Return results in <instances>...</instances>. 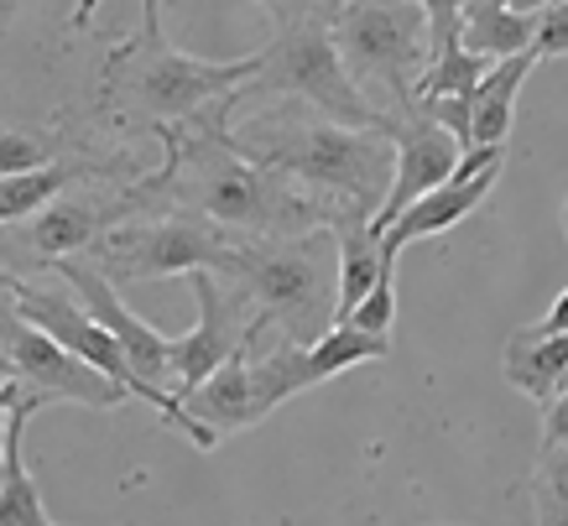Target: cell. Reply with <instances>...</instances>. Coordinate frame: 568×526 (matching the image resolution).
I'll return each instance as SVG.
<instances>
[{
  "instance_id": "1",
  "label": "cell",
  "mask_w": 568,
  "mask_h": 526,
  "mask_svg": "<svg viewBox=\"0 0 568 526\" xmlns=\"http://www.w3.org/2000/svg\"><path fill=\"white\" fill-rule=\"evenodd\" d=\"M235 104H209L199 120L162 131V168L141 178V214H193L224 235L245 240H282L328 230V214L313 204L303 188L256 168L230 136Z\"/></svg>"
},
{
  "instance_id": "2",
  "label": "cell",
  "mask_w": 568,
  "mask_h": 526,
  "mask_svg": "<svg viewBox=\"0 0 568 526\" xmlns=\"http://www.w3.org/2000/svg\"><path fill=\"white\" fill-rule=\"evenodd\" d=\"M256 69L261 52L209 63V58L173 48V37L162 27V0H141V27L104 58L94 120L115 125V131H136V136L141 131L162 136L173 125L199 120L209 104L230 100Z\"/></svg>"
},
{
  "instance_id": "3",
  "label": "cell",
  "mask_w": 568,
  "mask_h": 526,
  "mask_svg": "<svg viewBox=\"0 0 568 526\" xmlns=\"http://www.w3.org/2000/svg\"><path fill=\"white\" fill-rule=\"evenodd\" d=\"M256 168L303 188L334 224H371L392 188V136L355 131L313 110H282L245 131H230Z\"/></svg>"
},
{
  "instance_id": "4",
  "label": "cell",
  "mask_w": 568,
  "mask_h": 526,
  "mask_svg": "<svg viewBox=\"0 0 568 526\" xmlns=\"http://www.w3.org/2000/svg\"><path fill=\"white\" fill-rule=\"evenodd\" d=\"M224 282L241 292L276 340L313 344L334 328V292H339V251L334 230H308V235L282 240H245L235 235Z\"/></svg>"
},
{
  "instance_id": "5",
  "label": "cell",
  "mask_w": 568,
  "mask_h": 526,
  "mask_svg": "<svg viewBox=\"0 0 568 526\" xmlns=\"http://www.w3.org/2000/svg\"><path fill=\"white\" fill-rule=\"evenodd\" d=\"M334 21H293L276 27V37L261 48V69L245 79L230 104L241 110L251 100H303L313 104V115L355 125V131H386L392 115L365 100L355 79L345 73L339 52H334Z\"/></svg>"
},
{
  "instance_id": "6",
  "label": "cell",
  "mask_w": 568,
  "mask_h": 526,
  "mask_svg": "<svg viewBox=\"0 0 568 526\" xmlns=\"http://www.w3.org/2000/svg\"><path fill=\"white\" fill-rule=\"evenodd\" d=\"M334 52L365 100L381 94L386 115L413 104V89L433 63L428 21L413 0H345L334 17Z\"/></svg>"
},
{
  "instance_id": "7",
  "label": "cell",
  "mask_w": 568,
  "mask_h": 526,
  "mask_svg": "<svg viewBox=\"0 0 568 526\" xmlns=\"http://www.w3.org/2000/svg\"><path fill=\"white\" fill-rule=\"evenodd\" d=\"M235 235H224L214 224L193 220V214H136V220L115 224L84 251L94 272L110 276V287H136V282H168V276L189 272H224Z\"/></svg>"
},
{
  "instance_id": "8",
  "label": "cell",
  "mask_w": 568,
  "mask_h": 526,
  "mask_svg": "<svg viewBox=\"0 0 568 526\" xmlns=\"http://www.w3.org/2000/svg\"><path fill=\"white\" fill-rule=\"evenodd\" d=\"M0 360L17 381V391L27 402H63V407H125L131 391L115 386L110 375H100L94 365H84L79 355H69L58 340H48L42 328L17 313L11 297H0Z\"/></svg>"
},
{
  "instance_id": "9",
  "label": "cell",
  "mask_w": 568,
  "mask_h": 526,
  "mask_svg": "<svg viewBox=\"0 0 568 526\" xmlns=\"http://www.w3.org/2000/svg\"><path fill=\"white\" fill-rule=\"evenodd\" d=\"M189 276H193V297H199V323L183 340H173V360H168V396H178V402L204 386L224 360L245 350L266 328L224 276L214 272H189Z\"/></svg>"
},
{
  "instance_id": "10",
  "label": "cell",
  "mask_w": 568,
  "mask_h": 526,
  "mask_svg": "<svg viewBox=\"0 0 568 526\" xmlns=\"http://www.w3.org/2000/svg\"><path fill=\"white\" fill-rule=\"evenodd\" d=\"M141 178H131V183H73L63 188L52 204H42L27 220V251H32V261H42V266H52V261H69V255H84L89 245L100 235H110L115 224L136 220L141 214Z\"/></svg>"
},
{
  "instance_id": "11",
  "label": "cell",
  "mask_w": 568,
  "mask_h": 526,
  "mask_svg": "<svg viewBox=\"0 0 568 526\" xmlns=\"http://www.w3.org/2000/svg\"><path fill=\"white\" fill-rule=\"evenodd\" d=\"M386 136H392V188H386L376 220H371V235L376 240L386 235V224L407 204H417L433 188H444L448 178H454V162L465 156V146L448 136L433 115H423L417 104H407L402 115H392Z\"/></svg>"
},
{
  "instance_id": "12",
  "label": "cell",
  "mask_w": 568,
  "mask_h": 526,
  "mask_svg": "<svg viewBox=\"0 0 568 526\" xmlns=\"http://www.w3.org/2000/svg\"><path fill=\"white\" fill-rule=\"evenodd\" d=\"M11 303H17V313L32 328H42L48 340H58L69 355H79L84 365H94L100 375H110L115 386H125L131 396H146L141 391V381H136V371L125 365V355H121V344L104 334L100 323L89 318L84 307L73 303V292H48V287H32V282H21L17 276V292H11Z\"/></svg>"
},
{
  "instance_id": "13",
  "label": "cell",
  "mask_w": 568,
  "mask_h": 526,
  "mask_svg": "<svg viewBox=\"0 0 568 526\" xmlns=\"http://www.w3.org/2000/svg\"><path fill=\"white\" fill-rule=\"evenodd\" d=\"M500 172H506V162H490V168L475 172V178H448L444 188L423 193L417 204H407L392 224H386V235H381V255H386V261H396V255L407 251V245H417V240L448 235L454 224H465L469 214H475V209L496 193Z\"/></svg>"
},
{
  "instance_id": "14",
  "label": "cell",
  "mask_w": 568,
  "mask_h": 526,
  "mask_svg": "<svg viewBox=\"0 0 568 526\" xmlns=\"http://www.w3.org/2000/svg\"><path fill=\"white\" fill-rule=\"evenodd\" d=\"M261 334H266V328H261ZM261 334H256V340H261ZM256 340H251V344H256ZM251 344H245V350H235L220 371L209 375L204 386L183 396V412H189L199 427H209L220 443L230 438V433H245V427L261 423L256 391H251Z\"/></svg>"
},
{
  "instance_id": "15",
  "label": "cell",
  "mask_w": 568,
  "mask_h": 526,
  "mask_svg": "<svg viewBox=\"0 0 568 526\" xmlns=\"http://www.w3.org/2000/svg\"><path fill=\"white\" fill-rule=\"evenodd\" d=\"M37 402L21 396L17 407L6 412V433H0V526H58L42 506V490H37L32 469H27V454H21V433L32 423Z\"/></svg>"
},
{
  "instance_id": "16",
  "label": "cell",
  "mask_w": 568,
  "mask_h": 526,
  "mask_svg": "<svg viewBox=\"0 0 568 526\" xmlns=\"http://www.w3.org/2000/svg\"><path fill=\"white\" fill-rule=\"evenodd\" d=\"M500 375L532 396L537 407H548L558 391H568V334H532V328H517L506 340V355H500Z\"/></svg>"
},
{
  "instance_id": "17",
  "label": "cell",
  "mask_w": 568,
  "mask_h": 526,
  "mask_svg": "<svg viewBox=\"0 0 568 526\" xmlns=\"http://www.w3.org/2000/svg\"><path fill=\"white\" fill-rule=\"evenodd\" d=\"M532 69H537L532 52H517V58L490 63L480 89L469 94V146H506L511 120H517V94Z\"/></svg>"
},
{
  "instance_id": "18",
  "label": "cell",
  "mask_w": 568,
  "mask_h": 526,
  "mask_svg": "<svg viewBox=\"0 0 568 526\" xmlns=\"http://www.w3.org/2000/svg\"><path fill=\"white\" fill-rule=\"evenodd\" d=\"M532 32H537V17L500 11L496 0H469L465 21H459V48L485 58V63H500V58L532 52Z\"/></svg>"
},
{
  "instance_id": "19",
  "label": "cell",
  "mask_w": 568,
  "mask_h": 526,
  "mask_svg": "<svg viewBox=\"0 0 568 526\" xmlns=\"http://www.w3.org/2000/svg\"><path fill=\"white\" fill-rule=\"evenodd\" d=\"M334 251H339V292H334V323H345L355 313L365 292L381 282V272H392L396 261L381 255V240L371 235V224H334Z\"/></svg>"
},
{
  "instance_id": "20",
  "label": "cell",
  "mask_w": 568,
  "mask_h": 526,
  "mask_svg": "<svg viewBox=\"0 0 568 526\" xmlns=\"http://www.w3.org/2000/svg\"><path fill=\"white\" fill-rule=\"evenodd\" d=\"M381 360H392V340H371V334H355L345 323H334L328 334H318L308 344V371L318 386L334 381V375L355 371V365H381Z\"/></svg>"
},
{
  "instance_id": "21",
  "label": "cell",
  "mask_w": 568,
  "mask_h": 526,
  "mask_svg": "<svg viewBox=\"0 0 568 526\" xmlns=\"http://www.w3.org/2000/svg\"><path fill=\"white\" fill-rule=\"evenodd\" d=\"M490 73V63L485 58H475V52L465 48H448L438 52L428 69H423V79H417L413 89V104H428V100H469L475 89H480V79Z\"/></svg>"
},
{
  "instance_id": "22",
  "label": "cell",
  "mask_w": 568,
  "mask_h": 526,
  "mask_svg": "<svg viewBox=\"0 0 568 526\" xmlns=\"http://www.w3.org/2000/svg\"><path fill=\"white\" fill-rule=\"evenodd\" d=\"M521 490L532 495L537 526H568V448H548L537 458V469L521 479Z\"/></svg>"
},
{
  "instance_id": "23",
  "label": "cell",
  "mask_w": 568,
  "mask_h": 526,
  "mask_svg": "<svg viewBox=\"0 0 568 526\" xmlns=\"http://www.w3.org/2000/svg\"><path fill=\"white\" fill-rule=\"evenodd\" d=\"M392 323H396V266L392 272H381V282L355 303V313L345 318V328L371 334V340H392Z\"/></svg>"
},
{
  "instance_id": "24",
  "label": "cell",
  "mask_w": 568,
  "mask_h": 526,
  "mask_svg": "<svg viewBox=\"0 0 568 526\" xmlns=\"http://www.w3.org/2000/svg\"><path fill=\"white\" fill-rule=\"evenodd\" d=\"M58 141L37 136V131H6L0 125V178H17V172H37L48 168V162H58Z\"/></svg>"
},
{
  "instance_id": "25",
  "label": "cell",
  "mask_w": 568,
  "mask_h": 526,
  "mask_svg": "<svg viewBox=\"0 0 568 526\" xmlns=\"http://www.w3.org/2000/svg\"><path fill=\"white\" fill-rule=\"evenodd\" d=\"M423 21H428V48L433 58L448 48H459V21H465V6L469 0H413Z\"/></svg>"
},
{
  "instance_id": "26",
  "label": "cell",
  "mask_w": 568,
  "mask_h": 526,
  "mask_svg": "<svg viewBox=\"0 0 568 526\" xmlns=\"http://www.w3.org/2000/svg\"><path fill=\"white\" fill-rule=\"evenodd\" d=\"M251 6H261L276 27H293V21H334L345 0H251Z\"/></svg>"
},
{
  "instance_id": "27",
  "label": "cell",
  "mask_w": 568,
  "mask_h": 526,
  "mask_svg": "<svg viewBox=\"0 0 568 526\" xmlns=\"http://www.w3.org/2000/svg\"><path fill=\"white\" fill-rule=\"evenodd\" d=\"M532 58H568V0L548 6L542 17H537V32H532Z\"/></svg>"
},
{
  "instance_id": "28",
  "label": "cell",
  "mask_w": 568,
  "mask_h": 526,
  "mask_svg": "<svg viewBox=\"0 0 568 526\" xmlns=\"http://www.w3.org/2000/svg\"><path fill=\"white\" fill-rule=\"evenodd\" d=\"M548 448H568V391H558L542 407V454Z\"/></svg>"
},
{
  "instance_id": "29",
  "label": "cell",
  "mask_w": 568,
  "mask_h": 526,
  "mask_svg": "<svg viewBox=\"0 0 568 526\" xmlns=\"http://www.w3.org/2000/svg\"><path fill=\"white\" fill-rule=\"evenodd\" d=\"M527 328H532V334H568V287L558 292V303H552L537 323H527Z\"/></svg>"
},
{
  "instance_id": "30",
  "label": "cell",
  "mask_w": 568,
  "mask_h": 526,
  "mask_svg": "<svg viewBox=\"0 0 568 526\" xmlns=\"http://www.w3.org/2000/svg\"><path fill=\"white\" fill-rule=\"evenodd\" d=\"M500 11H517V17H542L548 6H558V0H496Z\"/></svg>"
},
{
  "instance_id": "31",
  "label": "cell",
  "mask_w": 568,
  "mask_h": 526,
  "mask_svg": "<svg viewBox=\"0 0 568 526\" xmlns=\"http://www.w3.org/2000/svg\"><path fill=\"white\" fill-rule=\"evenodd\" d=\"M21 402V391H17V381H11V371H6V360H0V417L17 407Z\"/></svg>"
},
{
  "instance_id": "32",
  "label": "cell",
  "mask_w": 568,
  "mask_h": 526,
  "mask_svg": "<svg viewBox=\"0 0 568 526\" xmlns=\"http://www.w3.org/2000/svg\"><path fill=\"white\" fill-rule=\"evenodd\" d=\"M94 11H100V0H79L73 6V32H84L89 21H94Z\"/></svg>"
},
{
  "instance_id": "33",
  "label": "cell",
  "mask_w": 568,
  "mask_h": 526,
  "mask_svg": "<svg viewBox=\"0 0 568 526\" xmlns=\"http://www.w3.org/2000/svg\"><path fill=\"white\" fill-rule=\"evenodd\" d=\"M11 17H17V0H0V32L11 27Z\"/></svg>"
},
{
  "instance_id": "34",
  "label": "cell",
  "mask_w": 568,
  "mask_h": 526,
  "mask_svg": "<svg viewBox=\"0 0 568 526\" xmlns=\"http://www.w3.org/2000/svg\"><path fill=\"white\" fill-rule=\"evenodd\" d=\"M11 292H17V276H11V272H0V297H11Z\"/></svg>"
},
{
  "instance_id": "35",
  "label": "cell",
  "mask_w": 568,
  "mask_h": 526,
  "mask_svg": "<svg viewBox=\"0 0 568 526\" xmlns=\"http://www.w3.org/2000/svg\"><path fill=\"white\" fill-rule=\"evenodd\" d=\"M433 526H459V522H433Z\"/></svg>"
}]
</instances>
